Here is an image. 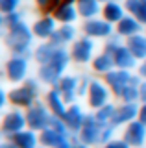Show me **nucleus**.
I'll return each instance as SVG.
<instances>
[{"instance_id":"1","label":"nucleus","mask_w":146,"mask_h":148,"mask_svg":"<svg viewBox=\"0 0 146 148\" xmlns=\"http://www.w3.org/2000/svg\"><path fill=\"white\" fill-rule=\"evenodd\" d=\"M44 120H46V117H44V111L43 109H33L30 113V124L33 128H41L44 124Z\"/></svg>"},{"instance_id":"2","label":"nucleus","mask_w":146,"mask_h":148,"mask_svg":"<svg viewBox=\"0 0 146 148\" xmlns=\"http://www.w3.org/2000/svg\"><path fill=\"white\" fill-rule=\"evenodd\" d=\"M87 32L94 35H104L109 32V26L104 24V22H91V24H87Z\"/></svg>"},{"instance_id":"3","label":"nucleus","mask_w":146,"mask_h":148,"mask_svg":"<svg viewBox=\"0 0 146 148\" xmlns=\"http://www.w3.org/2000/svg\"><path fill=\"white\" fill-rule=\"evenodd\" d=\"M107 80H109V83H113V87H115L117 91H120L122 85L128 82V74H109Z\"/></svg>"},{"instance_id":"4","label":"nucleus","mask_w":146,"mask_h":148,"mask_svg":"<svg viewBox=\"0 0 146 148\" xmlns=\"http://www.w3.org/2000/svg\"><path fill=\"white\" fill-rule=\"evenodd\" d=\"M131 48H133V52L137 56H144L146 54V41L141 39V37H135V39H131Z\"/></svg>"},{"instance_id":"5","label":"nucleus","mask_w":146,"mask_h":148,"mask_svg":"<svg viewBox=\"0 0 146 148\" xmlns=\"http://www.w3.org/2000/svg\"><path fill=\"white\" fill-rule=\"evenodd\" d=\"M130 141L135 143V145L143 141V126H141V124H133V126H131V130H130Z\"/></svg>"},{"instance_id":"6","label":"nucleus","mask_w":146,"mask_h":148,"mask_svg":"<svg viewBox=\"0 0 146 148\" xmlns=\"http://www.w3.org/2000/svg\"><path fill=\"white\" fill-rule=\"evenodd\" d=\"M91 95H93V98H91V102H93L94 106H98L100 102L104 100V96H106V92H104L102 89H100V85H96V83H94V85L91 87Z\"/></svg>"},{"instance_id":"7","label":"nucleus","mask_w":146,"mask_h":148,"mask_svg":"<svg viewBox=\"0 0 146 148\" xmlns=\"http://www.w3.org/2000/svg\"><path fill=\"white\" fill-rule=\"evenodd\" d=\"M10 72H11V76L15 78H20L22 76V72H24V63L22 61H13L11 65H10Z\"/></svg>"},{"instance_id":"8","label":"nucleus","mask_w":146,"mask_h":148,"mask_svg":"<svg viewBox=\"0 0 146 148\" xmlns=\"http://www.w3.org/2000/svg\"><path fill=\"white\" fill-rule=\"evenodd\" d=\"M74 56H76L78 59H85V58L89 56V45H87V43H80V45L74 48Z\"/></svg>"},{"instance_id":"9","label":"nucleus","mask_w":146,"mask_h":148,"mask_svg":"<svg viewBox=\"0 0 146 148\" xmlns=\"http://www.w3.org/2000/svg\"><path fill=\"white\" fill-rule=\"evenodd\" d=\"M20 126H22V119L19 115H11V117L6 120V130H17Z\"/></svg>"},{"instance_id":"10","label":"nucleus","mask_w":146,"mask_h":148,"mask_svg":"<svg viewBox=\"0 0 146 148\" xmlns=\"http://www.w3.org/2000/svg\"><path fill=\"white\" fill-rule=\"evenodd\" d=\"M50 30H52V21H43L35 26V32H37L39 35H48Z\"/></svg>"},{"instance_id":"11","label":"nucleus","mask_w":146,"mask_h":148,"mask_svg":"<svg viewBox=\"0 0 146 148\" xmlns=\"http://www.w3.org/2000/svg\"><path fill=\"white\" fill-rule=\"evenodd\" d=\"M106 17L111 18V21H115V18L120 17V8L115 6V4H109V6L106 8Z\"/></svg>"},{"instance_id":"12","label":"nucleus","mask_w":146,"mask_h":148,"mask_svg":"<svg viewBox=\"0 0 146 148\" xmlns=\"http://www.w3.org/2000/svg\"><path fill=\"white\" fill-rule=\"evenodd\" d=\"M96 11V4H94V0H83L81 2V13H85V15H91V13Z\"/></svg>"},{"instance_id":"13","label":"nucleus","mask_w":146,"mask_h":148,"mask_svg":"<svg viewBox=\"0 0 146 148\" xmlns=\"http://www.w3.org/2000/svg\"><path fill=\"white\" fill-rule=\"evenodd\" d=\"M17 143H19L20 146H24V148H30L33 145V137H31L30 133H22V135H17Z\"/></svg>"},{"instance_id":"14","label":"nucleus","mask_w":146,"mask_h":148,"mask_svg":"<svg viewBox=\"0 0 146 148\" xmlns=\"http://www.w3.org/2000/svg\"><path fill=\"white\" fill-rule=\"evenodd\" d=\"M11 98L15 102H20V104H28L30 102V92L28 91H17V92H13Z\"/></svg>"},{"instance_id":"15","label":"nucleus","mask_w":146,"mask_h":148,"mask_svg":"<svg viewBox=\"0 0 146 148\" xmlns=\"http://www.w3.org/2000/svg\"><path fill=\"white\" fill-rule=\"evenodd\" d=\"M133 30H137V24L133 21L126 18V21L120 22V32H122V34H128V32H133Z\"/></svg>"},{"instance_id":"16","label":"nucleus","mask_w":146,"mask_h":148,"mask_svg":"<svg viewBox=\"0 0 146 148\" xmlns=\"http://www.w3.org/2000/svg\"><path fill=\"white\" fill-rule=\"evenodd\" d=\"M117 61L120 65H131V58H130V54H128L126 50H118L117 52Z\"/></svg>"},{"instance_id":"17","label":"nucleus","mask_w":146,"mask_h":148,"mask_svg":"<svg viewBox=\"0 0 146 148\" xmlns=\"http://www.w3.org/2000/svg\"><path fill=\"white\" fill-rule=\"evenodd\" d=\"M57 15H59V18H63V21H70V18L74 17V9L65 6L63 9H59V11H57Z\"/></svg>"},{"instance_id":"18","label":"nucleus","mask_w":146,"mask_h":148,"mask_svg":"<svg viewBox=\"0 0 146 148\" xmlns=\"http://www.w3.org/2000/svg\"><path fill=\"white\" fill-rule=\"evenodd\" d=\"M43 141L46 143V145H54V143H59V137L56 135V133L48 132V133H44V135H43Z\"/></svg>"},{"instance_id":"19","label":"nucleus","mask_w":146,"mask_h":148,"mask_svg":"<svg viewBox=\"0 0 146 148\" xmlns=\"http://www.w3.org/2000/svg\"><path fill=\"white\" fill-rule=\"evenodd\" d=\"M133 113H135V108H126V109H122L120 113L117 115V120H124V119H128V117H131Z\"/></svg>"},{"instance_id":"20","label":"nucleus","mask_w":146,"mask_h":148,"mask_svg":"<svg viewBox=\"0 0 146 148\" xmlns=\"http://www.w3.org/2000/svg\"><path fill=\"white\" fill-rule=\"evenodd\" d=\"M78 111H74V109H72L70 111V113H68V122H70L72 124V126H78Z\"/></svg>"},{"instance_id":"21","label":"nucleus","mask_w":146,"mask_h":148,"mask_svg":"<svg viewBox=\"0 0 146 148\" xmlns=\"http://www.w3.org/2000/svg\"><path fill=\"white\" fill-rule=\"evenodd\" d=\"M15 2H17V0H2V9H4V11H10V9H13Z\"/></svg>"},{"instance_id":"22","label":"nucleus","mask_w":146,"mask_h":148,"mask_svg":"<svg viewBox=\"0 0 146 148\" xmlns=\"http://www.w3.org/2000/svg\"><path fill=\"white\" fill-rule=\"evenodd\" d=\"M107 67H109V61L106 58H100L96 61V69H107Z\"/></svg>"},{"instance_id":"23","label":"nucleus","mask_w":146,"mask_h":148,"mask_svg":"<svg viewBox=\"0 0 146 148\" xmlns=\"http://www.w3.org/2000/svg\"><path fill=\"white\" fill-rule=\"evenodd\" d=\"M137 13H139V17L143 18V21H146V0H143V4H141V9H139Z\"/></svg>"},{"instance_id":"24","label":"nucleus","mask_w":146,"mask_h":148,"mask_svg":"<svg viewBox=\"0 0 146 148\" xmlns=\"http://www.w3.org/2000/svg\"><path fill=\"white\" fill-rule=\"evenodd\" d=\"M50 100H52V104H54V109L61 113V104L57 102V96H56V95H52V96H50Z\"/></svg>"},{"instance_id":"25","label":"nucleus","mask_w":146,"mask_h":148,"mask_svg":"<svg viewBox=\"0 0 146 148\" xmlns=\"http://www.w3.org/2000/svg\"><path fill=\"white\" fill-rule=\"evenodd\" d=\"M128 8L133 9V11H139V9H141V6H139V2H137V0H130V2H128Z\"/></svg>"},{"instance_id":"26","label":"nucleus","mask_w":146,"mask_h":148,"mask_svg":"<svg viewBox=\"0 0 146 148\" xmlns=\"http://www.w3.org/2000/svg\"><path fill=\"white\" fill-rule=\"evenodd\" d=\"M126 98H128V100L135 98V91H133V89H128V91H126Z\"/></svg>"},{"instance_id":"27","label":"nucleus","mask_w":146,"mask_h":148,"mask_svg":"<svg viewBox=\"0 0 146 148\" xmlns=\"http://www.w3.org/2000/svg\"><path fill=\"white\" fill-rule=\"evenodd\" d=\"M109 148H126L124 145H113V146H109Z\"/></svg>"},{"instance_id":"28","label":"nucleus","mask_w":146,"mask_h":148,"mask_svg":"<svg viewBox=\"0 0 146 148\" xmlns=\"http://www.w3.org/2000/svg\"><path fill=\"white\" fill-rule=\"evenodd\" d=\"M143 122H146V108L143 109Z\"/></svg>"},{"instance_id":"29","label":"nucleus","mask_w":146,"mask_h":148,"mask_svg":"<svg viewBox=\"0 0 146 148\" xmlns=\"http://www.w3.org/2000/svg\"><path fill=\"white\" fill-rule=\"evenodd\" d=\"M143 96H144V98H146V85H144V95H143Z\"/></svg>"},{"instance_id":"30","label":"nucleus","mask_w":146,"mask_h":148,"mask_svg":"<svg viewBox=\"0 0 146 148\" xmlns=\"http://www.w3.org/2000/svg\"><path fill=\"white\" fill-rule=\"evenodd\" d=\"M143 72H146V67H144V69H143Z\"/></svg>"}]
</instances>
